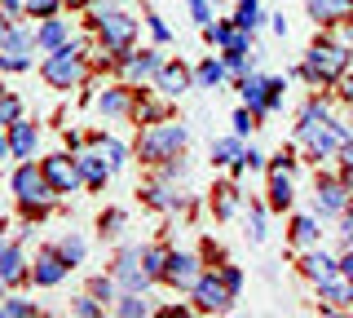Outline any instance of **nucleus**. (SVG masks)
<instances>
[{"label":"nucleus","mask_w":353,"mask_h":318,"mask_svg":"<svg viewBox=\"0 0 353 318\" xmlns=\"http://www.w3.org/2000/svg\"><path fill=\"white\" fill-rule=\"evenodd\" d=\"M296 133H301L305 150H309L314 159H331V155H340V146H345V141H353V137H349V128L340 124V119H331L327 102H305Z\"/></svg>","instance_id":"obj_1"},{"label":"nucleus","mask_w":353,"mask_h":318,"mask_svg":"<svg viewBox=\"0 0 353 318\" xmlns=\"http://www.w3.org/2000/svg\"><path fill=\"white\" fill-rule=\"evenodd\" d=\"M185 124H172V119H154V124L141 133L137 141V159L141 163H168L181 155V146H185Z\"/></svg>","instance_id":"obj_2"},{"label":"nucleus","mask_w":353,"mask_h":318,"mask_svg":"<svg viewBox=\"0 0 353 318\" xmlns=\"http://www.w3.org/2000/svg\"><path fill=\"white\" fill-rule=\"evenodd\" d=\"M345 71H349V49L345 45H327V40L309 49L305 67H296V75L309 80V84H336Z\"/></svg>","instance_id":"obj_3"},{"label":"nucleus","mask_w":353,"mask_h":318,"mask_svg":"<svg viewBox=\"0 0 353 318\" xmlns=\"http://www.w3.org/2000/svg\"><path fill=\"white\" fill-rule=\"evenodd\" d=\"M40 71L53 89H75V84L84 80V45H71V40H66L62 49H53L49 58H44Z\"/></svg>","instance_id":"obj_4"},{"label":"nucleus","mask_w":353,"mask_h":318,"mask_svg":"<svg viewBox=\"0 0 353 318\" xmlns=\"http://www.w3.org/2000/svg\"><path fill=\"white\" fill-rule=\"evenodd\" d=\"M9 186H14V195H18L22 208H49V199L58 195L49 186V177H44V168H36V163H18L14 177H9Z\"/></svg>","instance_id":"obj_5"},{"label":"nucleus","mask_w":353,"mask_h":318,"mask_svg":"<svg viewBox=\"0 0 353 318\" xmlns=\"http://www.w3.org/2000/svg\"><path fill=\"white\" fill-rule=\"evenodd\" d=\"M93 27H97V36H102V45L115 53H128L132 49V36H137V18H128V14H119V9H97V18H93Z\"/></svg>","instance_id":"obj_6"},{"label":"nucleus","mask_w":353,"mask_h":318,"mask_svg":"<svg viewBox=\"0 0 353 318\" xmlns=\"http://www.w3.org/2000/svg\"><path fill=\"white\" fill-rule=\"evenodd\" d=\"M36 36H27L18 23H0V71H27Z\"/></svg>","instance_id":"obj_7"},{"label":"nucleus","mask_w":353,"mask_h":318,"mask_svg":"<svg viewBox=\"0 0 353 318\" xmlns=\"http://www.w3.org/2000/svg\"><path fill=\"white\" fill-rule=\"evenodd\" d=\"M349 190L353 186L345 181V177H318V186H314V212L318 217H345V208H349Z\"/></svg>","instance_id":"obj_8"},{"label":"nucleus","mask_w":353,"mask_h":318,"mask_svg":"<svg viewBox=\"0 0 353 318\" xmlns=\"http://www.w3.org/2000/svg\"><path fill=\"white\" fill-rule=\"evenodd\" d=\"M234 288H230L225 279L212 270V274H203V279L194 283V301H199V310H208V314H221V310H230L234 305Z\"/></svg>","instance_id":"obj_9"},{"label":"nucleus","mask_w":353,"mask_h":318,"mask_svg":"<svg viewBox=\"0 0 353 318\" xmlns=\"http://www.w3.org/2000/svg\"><path fill=\"white\" fill-rule=\"evenodd\" d=\"M137 261H141V248H124L115 257V283L124 292H146L150 283H154L150 274H146V266H137Z\"/></svg>","instance_id":"obj_10"},{"label":"nucleus","mask_w":353,"mask_h":318,"mask_svg":"<svg viewBox=\"0 0 353 318\" xmlns=\"http://www.w3.org/2000/svg\"><path fill=\"white\" fill-rule=\"evenodd\" d=\"M199 279H203V270H199V261L190 257V252H168V270H163V283L194 292V283H199Z\"/></svg>","instance_id":"obj_11"},{"label":"nucleus","mask_w":353,"mask_h":318,"mask_svg":"<svg viewBox=\"0 0 353 318\" xmlns=\"http://www.w3.org/2000/svg\"><path fill=\"white\" fill-rule=\"evenodd\" d=\"M119 67H124L128 75V84H137V80H150V75H159L163 71V58H159V49H141V53H119Z\"/></svg>","instance_id":"obj_12"},{"label":"nucleus","mask_w":353,"mask_h":318,"mask_svg":"<svg viewBox=\"0 0 353 318\" xmlns=\"http://www.w3.org/2000/svg\"><path fill=\"white\" fill-rule=\"evenodd\" d=\"M66 270H71V261L62 257V248H44L36 257V266H31V279H36L40 288H53V283L66 279Z\"/></svg>","instance_id":"obj_13"},{"label":"nucleus","mask_w":353,"mask_h":318,"mask_svg":"<svg viewBox=\"0 0 353 318\" xmlns=\"http://www.w3.org/2000/svg\"><path fill=\"white\" fill-rule=\"evenodd\" d=\"M40 168H44V177H49V186L58 195H71L75 186H80V168H75V159H66V155H49Z\"/></svg>","instance_id":"obj_14"},{"label":"nucleus","mask_w":353,"mask_h":318,"mask_svg":"<svg viewBox=\"0 0 353 318\" xmlns=\"http://www.w3.org/2000/svg\"><path fill=\"white\" fill-rule=\"evenodd\" d=\"M239 93H243V102H248L256 115L279 111V106H274V97H270V80H265V75H243V80H239Z\"/></svg>","instance_id":"obj_15"},{"label":"nucleus","mask_w":353,"mask_h":318,"mask_svg":"<svg viewBox=\"0 0 353 318\" xmlns=\"http://www.w3.org/2000/svg\"><path fill=\"white\" fill-rule=\"evenodd\" d=\"M318 296H323L327 305H336V310H345V305H353V279L345 270L327 274V279H318Z\"/></svg>","instance_id":"obj_16"},{"label":"nucleus","mask_w":353,"mask_h":318,"mask_svg":"<svg viewBox=\"0 0 353 318\" xmlns=\"http://www.w3.org/2000/svg\"><path fill=\"white\" fill-rule=\"evenodd\" d=\"M75 168H80V181H84V186H93V190H102L106 177L115 172L102 155H97V146H93V150H80V155H75Z\"/></svg>","instance_id":"obj_17"},{"label":"nucleus","mask_w":353,"mask_h":318,"mask_svg":"<svg viewBox=\"0 0 353 318\" xmlns=\"http://www.w3.org/2000/svg\"><path fill=\"white\" fill-rule=\"evenodd\" d=\"M36 137H40V128L31 124V119H14V124H9V146H14V159H31Z\"/></svg>","instance_id":"obj_18"},{"label":"nucleus","mask_w":353,"mask_h":318,"mask_svg":"<svg viewBox=\"0 0 353 318\" xmlns=\"http://www.w3.org/2000/svg\"><path fill=\"white\" fill-rule=\"evenodd\" d=\"M154 80H159V89H163V97H181L185 89H190V80L194 75L181 67V62H163V71L154 75Z\"/></svg>","instance_id":"obj_19"},{"label":"nucleus","mask_w":353,"mask_h":318,"mask_svg":"<svg viewBox=\"0 0 353 318\" xmlns=\"http://www.w3.org/2000/svg\"><path fill=\"white\" fill-rule=\"evenodd\" d=\"M66 40H71V27H66V18H44V27L36 31V49H44V53L62 49Z\"/></svg>","instance_id":"obj_20"},{"label":"nucleus","mask_w":353,"mask_h":318,"mask_svg":"<svg viewBox=\"0 0 353 318\" xmlns=\"http://www.w3.org/2000/svg\"><path fill=\"white\" fill-rule=\"evenodd\" d=\"M309 14L314 23H345L353 18V0H309Z\"/></svg>","instance_id":"obj_21"},{"label":"nucleus","mask_w":353,"mask_h":318,"mask_svg":"<svg viewBox=\"0 0 353 318\" xmlns=\"http://www.w3.org/2000/svg\"><path fill=\"white\" fill-rule=\"evenodd\" d=\"M141 195H146V203H150V208H159V212H176V208H181V195H172L168 177L154 181V186H146Z\"/></svg>","instance_id":"obj_22"},{"label":"nucleus","mask_w":353,"mask_h":318,"mask_svg":"<svg viewBox=\"0 0 353 318\" xmlns=\"http://www.w3.org/2000/svg\"><path fill=\"white\" fill-rule=\"evenodd\" d=\"M301 270H305V274H309V279H314V283H318V279H327V274H336V270H340V261H331V257H327V252H305V261H301Z\"/></svg>","instance_id":"obj_23"},{"label":"nucleus","mask_w":353,"mask_h":318,"mask_svg":"<svg viewBox=\"0 0 353 318\" xmlns=\"http://www.w3.org/2000/svg\"><path fill=\"white\" fill-rule=\"evenodd\" d=\"M225 58H203V62H199V71H194V80L199 84H203V89H216V84L221 80H225Z\"/></svg>","instance_id":"obj_24"},{"label":"nucleus","mask_w":353,"mask_h":318,"mask_svg":"<svg viewBox=\"0 0 353 318\" xmlns=\"http://www.w3.org/2000/svg\"><path fill=\"white\" fill-rule=\"evenodd\" d=\"M0 279H5L9 288L27 279V266H22V252L18 248H5V257H0Z\"/></svg>","instance_id":"obj_25"},{"label":"nucleus","mask_w":353,"mask_h":318,"mask_svg":"<svg viewBox=\"0 0 353 318\" xmlns=\"http://www.w3.org/2000/svg\"><path fill=\"white\" fill-rule=\"evenodd\" d=\"M97 106H102L106 115H128L132 111V97H128V89H106L102 97H97Z\"/></svg>","instance_id":"obj_26"},{"label":"nucleus","mask_w":353,"mask_h":318,"mask_svg":"<svg viewBox=\"0 0 353 318\" xmlns=\"http://www.w3.org/2000/svg\"><path fill=\"white\" fill-rule=\"evenodd\" d=\"M93 146H97V155H102V159L110 163V168H124V159H128V150H124V146H119V141H115V137H106V133H102V137H93Z\"/></svg>","instance_id":"obj_27"},{"label":"nucleus","mask_w":353,"mask_h":318,"mask_svg":"<svg viewBox=\"0 0 353 318\" xmlns=\"http://www.w3.org/2000/svg\"><path fill=\"white\" fill-rule=\"evenodd\" d=\"M270 208H292V181H287V172H270Z\"/></svg>","instance_id":"obj_28"},{"label":"nucleus","mask_w":353,"mask_h":318,"mask_svg":"<svg viewBox=\"0 0 353 318\" xmlns=\"http://www.w3.org/2000/svg\"><path fill=\"white\" fill-rule=\"evenodd\" d=\"M243 159V146H239V137H221V141H212V163H234Z\"/></svg>","instance_id":"obj_29"},{"label":"nucleus","mask_w":353,"mask_h":318,"mask_svg":"<svg viewBox=\"0 0 353 318\" xmlns=\"http://www.w3.org/2000/svg\"><path fill=\"white\" fill-rule=\"evenodd\" d=\"M115 314H124V318H146L150 305L141 301V292H124V296L115 301Z\"/></svg>","instance_id":"obj_30"},{"label":"nucleus","mask_w":353,"mask_h":318,"mask_svg":"<svg viewBox=\"0 0 353 318\" xmlns=\"http://www.w3.org/2000/svg\"><path fill=\"white\" fill-rule=\"evenodd\" d=\"M256 23H261V0H239V9H234V27L256 31Z\"/></svg>","instance_id":"obj_31"},{"label":"nucleus","mask_w":353,"mask_h":318,"mask_svg":"<svg viewBox=\"0 0 353 318\" xmlns=\"http://www.w3.org/2000/svg\"><path fill=\"white\" fill-rule=\"evenodd\" d=\"M141 266H146L150 279H163V270H168V252H163V248H141Z\"/></svg>","instance_id":"obj_32"},{"label":"nucleus","mask_w":353,"mask_h":318,"mask_svg":"<svg viewBox=\"0 0 353 318\" xmlns=\"http://www.w3.org/2000/svg\"><path fill=\"white\" fill-rule=\"evenodd\" d=\"M292 239H296L301 248H309V244L318 239V221H314V217H296V226H292Z\"/></svg>","instance_id":"obj_33"},{"label":"nucleus","mask_w":353,"mask_h":318,"mask_svg":"<svg viewBox=\"0 0 353 318\" xmlns=\"http://www.w3.org/2000/svg\"><path fill=\"white\" fill-rule=\"evenodd\" d=\"M239 212V190L234 186H221L216 190V217H234Z\"/></svg>","instance_id":"obj_34"},{"label":"nucleus","mask_w":353,"mask_h":318,"mask_svg":"<svg viewBox=\"0 0 353 318\" xmlns=\"http://www.w3.org/2000/svg\"><path fill=\"white\" fill-rule=\"evenodd\" d=\"M14 119H22V102L14 93H0V128H9Z\"/></svg>","instance_id":"obj_35"},{"label":"nucleus","mask_w":353,"mask_h":318,"mask_svg":"<svg viewBox=\"0 0 353 318\" xmlns=\"http://www.w3.org/2000/svg\"><path fill=\"white\" fill-rule=\"evenodd\" d=\"M71 310L80 314V318H97V314H106V305L97 301L93 292H88V296H80V301H71Z\"/></svg>","instance_id":"obj_36"},{"label":"nucleus","mask_w":353,"mask_h":318,"mask_svg":"<svg viewBox=\"0 0 353 318\" xmlns=\"http://www.w3.org/2000/svg\"><path fill=\"white\" fill-rule=\"evenodd\" d=\"M22 9H27L31 18H53L62 9V0H22Z\"/></svg>","instance_id":"obj_37"},{"label":"nucleus","mask_w":353,"mask_h":318,"mask_svg":"<svg viewBox=\"0 0 353 318\" xmlns=\"http://www.w3.org/2000/svg\"><path fill=\"white\" fill-rule=\"evenodd\" d=\"M88 292H93L102 305H115L119 301V296H115V279H93V283H88Z\"/></svg>","instance_id":"obj_38"},{"label":"nucleus","mask_w":353,"mask_h":318,"mask_svg":"<svg viewBox=\"0 0 353 318\" xmlns=\"http://www.w3.org/2000/svg\"><path fill=\"white\" fill-rule=\"evenodd\" d=\"M62 257L71 261V266H80V261H84V239L80 235H66L62 239Z\"/></svg>","instance_id":"obj_39"},{"label":"nucleus","mask_w":353,"mask_h":318,"mask_svg":"<svg viewBox=\"0 0 353 318\" xmlns=\"http://www.w3.org/2000/svg\"><path fill=\"white\" fill-rule=\"evenodd\" d=\"M124 221H128V217L119 212V208H110V212H102V221H97V226H102V235H119Z\"/></svg>","instance_id":"obj_40"},{"label":"nucleus","mask_w":353,"mask_h":318,"mask_svg":"<svg viewBox=\"0 0 353 318\" xmlns=\"http://www.w3.org/2000/svg\"><path fill=\"white\" fill-rule=\"evenodd\" d=\"M230 31H234V27H225V23H208V27H203V40H208V45H221V49H225Z\"/></svg>","instance_id":"obj_41"},{"label":"nucleus","mask_w":353,"mask_h":318,"mask_svg":"<svg viewBox=\"0 0 353 318\" xmlns=\"http://www.w3.org/2000/svg\"><path fill=\"white\" fill-rule=\"evenodd\" d=\"M31 314H40L36 301H5V318H31Z\"/></svg>","instance_id":"obj_42"},{"label":"nucleus","mask_w":353,"mask_h":318,"mask_svg":"<svg viewBox=\"0 0 353 318\" xmlns=\"http://www.w3.org/2000/svg\"><path fill=\"white\" fill-rule=\"evenodd\" d=\"M248 36H252V31L234 27V31H230V40H225V53H248Z\"/></svg>","instance_id":"obj_43"},{"label":"nucleus","mask_w":353,"mask_h":318,"mask_svg":"<svg viewBox=\"0 0 353 318\" xmlns=\"http://www.w3.org/2000/svg\"><path fill=\"white\" fill-rule=\"evenodd\" d=\"M252 128H256V111L248 106V111H239V115H234V133H239V137H248Z\"/></svg>","instance_id":"obj_44"},{"label":"nucleus","mask_w":353,"mask_h":318,"mask_svg":"<svg viewBox=\"0 0 353 318\" xmlns=\"http://www.w3.org/2000/svg\"><path fill=\"white\" fill-rule=\"evenodd\" d=\"M340 177L353 186V141H345V146H340Z\"/></svg>","instance_id":"obj_45"},{"label":"nucleus","mask_w":353,"mask_h":318,"mask_svg":"<svg viewBox=\"0 0 353 318\" xmlns=\"http://www.w3.org/2000/svg\"><path fill=\"white\" fill-rule=\"evenodd\" d=\"M190 14H194V23H199V27L212 23V9H208V0H190Z\"/></svg>","instance_id":"obj_46"},{"label":"nucleus","mask_w":353,"mask_h":318,"mask_svg":"<svg viewBox=\"0 0 353 318\" xmlns=\"http://www.w3.org/2000/svg\"><path fill=\"white\" fill-rule=\"evenodd\" d=\"M216 274H221V279H225V283H230L234 292L243 288V270H239V266H216Z\"/></svg>","instance_id":"obj_47"},{"label":"nucleus","mask_w":353,"mask_h":318,"mask_svg":"<svg viewBox=\"0 0 353 318\" xmlns=\"http://www.w3.org/2000/svg\"><path fill=\"white\" fill-rule=\"evenodd\" d=\"M252 239H256V244L265 239V212H261L256 203H252Z\"/></svg>","instance_id":"obj_48"},{"label":"nucleus","mask_w":353,"mask_h":318,"mask_svg":"<svg viewBox=\"0 0 353 318\" xmlns=\"http://www.w3.org/2000/svg\"><path fill=\"white\" fill-rule=\"evenodd\" d=\"M292 163H296V159L283 150V155H274V159H270V172H292Z\"/></svg>","instance_id":"obj_49"},{"label":"nucleus","mask_w":353,"mask_h":318,"mask_svg":"<svg viewBox=\"0 0 353 318\" xmlns=\"http://www.w3.org/2000/svg\"><path fill=\"white\" fill-rule=\"evenodd\" d=\"M243 168H265V155H261V150H243Z\"/></svg>","instance_id":"obj_50"},{"label":"nucleus","mask_w":353,"mask_h":318,"mask_svg":"<svg viewBox=\"0 0 353 318\" xmlns=\"http://www.w3.org/2000/svg\"><path fill=\"white\" fill-rule=\"evenodd\" d=\"M146 23H150V31H154V40H168V27H163V23H159V18H154V14L146 18Z\"/></svg>","instance_id":"obj_51"},{"label":"nucleus","mask_w":353,"mask_h":318,"mask_svg":"<svg viewBox=\"0 0 353 318\" xmlns=\"http://www.w3.org/2000/svg\"><path fill=\"white\" fill-rule=\"evenodd\" d=\"M5 159H14V146H9V137L0 133V163H5Z\"/></svg>","instance_id":"obj_52"},{"label":"nucleus","mask_w":353,"mask_h":318,"mask_svg":"<svg viewBox=\"0 0 353 318\" xmlns=\"http://www.w3.org/2000/svg\"><path fill=\"white\" fill-rule=\"evenodd\" d=\"M340 270H345V274H349V279H353V248L345 252V257H340Z\"/></svg>","instance_id":"obj_53"},{"label":"nucleus","mask_w":353,"mask_h":318,"mask_svg":"<svg viewBox=\"0 0 353 318\" xmlns=\"http://www.w3.org/2000/svg\"><path fill=\"white\" fill-rule=\"evenodd\" d=\"M340 97H345V102H353V75H345V89H340Z\"/></svg>","instance_id":"obj_54"},{"label":"nucleus","mask_w":353,"mask_h":318,"mask_svg":"<svg viewBox=\"0 0 353 318\" xmlns=\"http://www.w3.org/2000/svg\"><path fill=\"white\" fill-rule=\"evenodd\" d=\"M62 5H71V9H80V5H88V0H62Z\"/></svg>","instance_id":"obj_55"},{"label":"nucleus","mask_w":353,"mask_h":318,"mask_svg":"<svg viewBox=\"0 0 353 318\" xmlns=\"http://www.w3.org/2000/svg\"><path fill=\"white\" fill-rule=\"evenodd\" d=\"M5 288H9V283H5V279H0V301H5Z\"/></svg>","instance_id":"obj_56"},{"label":"nucleus","mask_w":353,"mask_h":318,"mask_svg":"<svg viewBox=\"0 0 353 318\" xmlns=\"http://www.w3.org/2000/svg\"><path fill=\"white\" fill-rule=\"evenodd\" d=\"M0 5H18V9H22V0H0Z\"/></svg>","instance_id":"obj_57"},{"label":"nucleus","mask_w":353,"mask_h":318,"mask_svg":"<svg viewBox=\"0 0 353 318\" xmlns=\"http://www.w3.org/2000/svg\"><path fill=\"white\" fill-rule=\"evenodd\" d=\"M5 248H9V244H5V239H0V257H5Z\"/></svg>","instance_id":"obj_58"},{"label":"nucleus","mask_w":353,"mask_h":318,"mask_svg":"<svg viewBox=\"0 0 353 318\" xmlns=\"http://www.w3.org/2000/svg\"><path fill=\"white\" fill-rule=\"evenodd\" d=\"M0 230H5V221H0Z\"/></svg>","instance_id":"obj_59"}]
</instances>
